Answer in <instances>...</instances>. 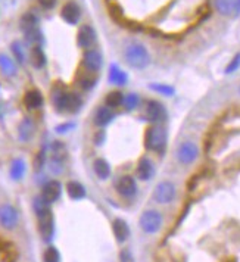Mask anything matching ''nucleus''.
<instances>
[{
    "label": "nucleus",
    "instance_id": "1",
    "mask_svg": "<svg viewBox=\"0 0 240 262\" xmlns=\"http://www.w3.org/2000/svg\"><path fill=\"white\" fill-rule=\"evenodd\" d=\"M34 209H36L37 218H38V231L45 242H50L55 234V221L52 209L49 208V203L40 196L34 201Z\"/></svg>",
    "mask_w": 240,
    "mask_h": 262
},
{
    "label": "nucleus",
    "instance_id": "2",
    "mask_svg": "<svg viewBox=\"0 0 240 262\" xmlns=\"http://www.w3.org/2000/svg\"><path fill=\"white\" fill-rule=\"evenodd\" d=\"M167 143H168V133L161 124H154L146 130L144 146L149 152L164 154L167 149Z\"/></svg>",
    "mask_w": 240,
    "mask_h": 262
},
{
    "label": "nucleus",
    "instance_id": "3",
    "mask_svg": "<svg viewBox=\"0 0 240 262\" xmlns=\"http://www.w3.org/2000/svg\"><path fill=\"white\" fill-rule=\"evenodd\" d=\"M124 59L133 70H144L150 63V55L144 45L134 41L124 50Z\"/></svg>",
    "mask_w": 240,
    "mask_h": 262
},
{
    "label": "nucleus",
    "instance_id": "4",
    "mask_svg": "<svg viewBox=\"0 0 240 262\" xmlns=\"http://www.w3.org/2000/svg\"><path fill=\"white\" fill-rule=\"evenodd\" d=\"M52 102L59 112H77L83 106V99L77 93H70L65 90H55Z\"/></svg>",
    "mask_w": 240,
    "mask_h": 262
},
{
    "label": "nucleus",
    "instance_id": "5",
    "mask_svg": "<svg viewBox=\"0 0 240 262\" xmlns=\"http://www.w3.org/2000/svg\"><path fill=\"white\" fill-rule=\"evenodd\" d=\"M164 224V216L156 209H146L143 214L140 215L139 226L147 234H155L161 230Z\"/></svg>",
    "mask_w": 240,
    "mask_h": 262
},
{
    "label": "nucleus",
    "instance_id": "6",
    "mask_svg": "<svg viewBox=\"0 0 240 262\" xmlns=\"http://www.w3.org/2000/svg\"><path fill=\"white\" fill-rule=\"evenodd\" d=\"M177 196V187L174 183H171L168 180H164L161 183H158L154 190V201L161 205H168Z\"/></svg>",
    "mask_w": 240,
    "mask_h": 262
},
{
    "label": "nucleus",
    "instance_id": "7",
    "mask_svg": "<svg viewBox=\"0 0 240 262\" xmlns=\"http://www.w3.org/2000/svg\"><path fill=\"white\" fill-rule=\"evenodd\" d=\"M199 146L194 143V142H183V143L177 147V152H176V158L177 161L180 162L181 165H192L198 161L199 158Z\"/></svg>",
    "mask_w": 240,
    "mask_h": 262
},
{
    "label": "nucleus",
    "instance_id": "8",
    "mask_svg": "<svg viewBox=\"0 0 240 262\" xmlns=\"http://www.w3.org/2000/svg\"><path fill=\"white\" fill-rule=\"evenodd\" d=\"M144 112H146V118L154 124H161L168 118L167 107L164 106V103H161L159 100H149L146 103Z\"/></svg>",
    "mask_w": 240,
    "mask_h": 262
},
{
    "label": "nucleus",
    "instance_id": "9",
    "mask_svg": "<svg viewBox=\"0 0 240 262\" xmlns=\"http://www.w3.org/2000/svg\"><path fill=\"white\" fill-rule=\"evenodd\" d=\"M96 30L92 25L84 24L78 28V33H77V45H78V48L84 49V50L93 49V46L96 45Z\"/></svg>",
    "mask_w": 240,
    "mask_h": 262
},
{
    "label": "nucleus",
    "instance_id": "10",
    "mask_svg": "<svg viewBox=\"0 0 240 262\" xmlns=\"http://www.w3.org/2000/svg\"><path fill=\"white\" fill-rule=\"evenodd\" d=\"M18 220H19L18 211L13 208L12 205H9V203L0 205V226L3 228L13 230L18 226Z\"/></svg>",
    "mask_w": 240,
    "mask_h": 262
},
{
    "label": "nucleus",
    "instance_id": "11",
    "mask_svg": "<svg viewBox=\"0 0 240 262\" xmlns=\"http://www.w3.org/2000/svg\"><path fill=\"white\" fill-rule=\"evenodd\" d=\"M60 18L68 25H77L81 19V8L77 2L70 0L60 9Z\"/></svg>",
    "mask_w": 240,
    "mask_h": 262
},
{
    "label": "nucleus",
    "instance_id": "12",
    "mask_svg": "<svg viewBox=\"0 0 240 262\" xmlns=\"http://www.w3.org/2000/svg\"><path fill=\"white\" fill-rule=\"evenodd\" d=\"M115 189L125 199H132L137 194V183L132 176H121L120 179L115 181Z\"/></svg>",
    "mask_w": 240,
    "mask_h": 262
},
{
    "label": "nucleus",
    "instance_id": "13",
    "mask_svg": "<svg viewBox=\"0 0 240 262\" xmlns=\"http://www.w3.org/2000/svg\"><path fill=\"white\" fill-rule=\"evenodd\" d=\"M83 65L90 74H96L100 71L102 65H103V56L97 49H89L85 50L83 55Z\"/></svg>",
    "mask_w": 240,
    "mask_h": 262
},
{
    "label": "nucleus",
    "instance_id": "14",
    "mask_svg": "<svg viewBox=\"0 0 240 262\" xmlns=\"http://www.w3.org/2000/svg\"><path fill=\"white\" fill-rule=\"evenodd\" d=\"M156 169L154 162L149 159V158H140L139 162H137V167H136V177L140 180V181H147V180L154 179Z\"/></svg>",
    "mask_w": 240,
    "mask_h": 262
},
{
    "label": "nucleus",
    "instance_id": "15",
    "mask_svg": "<svg viewBox=\"0 0 240 262\" xmlns=\"http://www.w3.org/2000/svg\"><path fill=\"white\" fill-rule=\"evenodd\" d=\"M62 194V186L58 180H50L48 181L45 186H43V190H41V198L50 205V203L56 202Z\"/></svg>",
    "mask_w": 240,
    "mask_h": 262
},
{
    "label": "nucleus",
    "instance_id": "16",
    "mask_svg": "<svg viewBox=\"0 0 240 262\" xmlns=\"http://www.w3.org/2000/svg\"><path fill=\"white\" fill-rule=\"evenodd\" d=\"M115 118V114H114V111L111 109L109 106H99L96 109V112H95V117H93V121H95V124H96L97 127H100V128H103V127H106L109 125L112 121Z\"/></svg>",
    "mask_w": 240,
    "mask_h": 262
},
{
    "label": "nucleus",
    "instance_id": "17",
    "mask_svg": "<svg viewBox=\"0 0 240 262\" xmlns=\"http://www.w3.org/2000/svg\"><path fill=\"white\" fill-rule=\"evenodd\" d=\"M112 231H114V236L117 238L118 243H124L125 240H128L130 237V227L127 224V221L121 220V218H117L114 220L112 223Z\"/></svg>",
    "mask_w": 240,
    "mask_h": 262
},
{
    "label": "nucleus",
    "instance_id": "18",
    "mask_svg": "<svg viewBox=\"0 0 240 262\" xmlns=\"http://www.w3.org/2000/svg\"><path fill=\"white\" fill-rule=\"evenodd\" d=\"M108 81L109 84H112V85H118V87H121V85H125V84H127V81H128V75H127V72L122 71L117 63H112V65L109 67Z\"/></svg>",
    "mask_w": 240,
    "mask_h": 262
},
{
    "label": "nucleus",
    "instance_id": "19",
    "mask_svg": "<svg viewBox=\"0 0 240 262\" xmlns=\"http://www.w3.org/2000/svg\"><path fill=\"white\" fill-rule=\"evenodd\" d=\"M30 63L36 68V70H41L46 67L48 63V58H46V53L43 52V49L40 45L33 46L30 49Z\"/></svg>",
    "mask_w": 240,
    "mask_h": 262
},
{
    "label": "nucleus",
    "instance_id": "20",
    "mask_svg": "<svg viewBox=\"0 0 240 262\" xmlns=\"http://www.w3.org/2000/svg\"><path fill=\"white\" fill-rule=\"evenodd\" d=\"M237 0H214V8L221 16H231L236 13Z\"/></svg>",
    "mask_w": 240,
    "mask_h": 262
},
{
    "label": "nucleus",
    "instance_id": "21",
    "mask_svg": "<svg viewBox=\"0 0 240 262\" xmlns=\"http://www.w3.org/2000/svg\"><path fill=\"white\" fill-rule=\"evenodd\" d=\"M34 122L30 118H24L21 121L19 127H18V137L21 142H28L33 136H34Z\"/></svg>",
    "mask_w": 240,
    "mask_h": 262
},
{
    "label": "nucleus",
    "instance_id": "22",
    "mask_svg": "<svg viewBox=\"0 0 240 262\" xmlns=\"http://www.w3.org/2000/svg\"><path fill=\"white\" fill-rule=\"evenodd\" d=\"M43 95L38 90H28L24 96V105L28 109H38L43 105Z\"/></svg>",
    "mask_w": 240,
    "mask_h": 262
},
{
    "label": "nucleus",
    "instance_id": "23",
    "mask_svg": "<svg viewBox=\"0 0 240 262\" xmlns=\"http://www.w3.org/2000/svg\"><path fill=\"white\" fill-rule=\"evenodd\" d=\"M93 171L97 176V179L100 180H108L111 177V165L106 159L103 158H97L96 161L93 162Z\"/></svg>",
    "mask_w": 240,
    "mask_h": 262
},
{
    "label": "nucleus",
    "instance_id": "24",
    "mask_svg": "<svg viewBox=\"0 0 240 262\" xmlns=\"http://www.w3.org/2000/svg\"><path fill=\"white\" fill-rule=\"evenodd\" d=\"M67 147L62 142H53L52 147H50V161H55V162H60L63 164L65 159H67Z\"/></svg>",
    "mask_w": 240,
    "mask_h": 262
},
{
    "label": "nucleus",
    "instance_id": "25",
    "mask_svg": "<svg viewBox=\"0 0 240 262\" xmlns=\"http://www.w3.org/2000/svg\"><path fill=\"white\" fill-rule=\"evenodd\" d=\"M67 193L72 201H81L85 198V187L78 181H70L67 184Z\"/></svg>",
    "mask_w": 240,
    "mask_h": 262
},
{
    "label": "nucleus",
    "instance_id": "26",
    "mask_svg": "<svg viewBox=\"0 0 240 262\" xmlns=\"http://www.w3.org/2000/svg\"><path fill=\"white\" fill-rule=\"evenodd\" d=\"M19 27L23 30V33H27V31H31V30H36L38 28V18H37L34 13L31 12H25L21 19H19Z\"/></svg>",
    "mask_w": 240,
    "mask_h": 262
},
{
    "label": "nucleus",
    "instance_id": "27",
    "mask_svg": "<svg viewBox=\"0 0 240 262\" xmlns=\"http://www.w3.org/2000/svg\"><path fill=\"white\" fill-rule=\"evenodd\" d=\"M0 71L6 77H13L16 74V65L8 55L0 53Z\"/></svg>",
    "mask_w": 240,
    "mask_h": 262
},
{
    "label": "nucleus",
    "instance_id": "28",
    "mask_svg": "<svg viewBox=\"0 0 240 262\" xmlns=\"http://www.w3.org/2000/svg\"><path fill=\"white\" fill-rule=\"evenodd\" d=\"M25 169H27V165H25L24 159L16 158L12 162V165H11V177H12V180L18 181V180L23 179L25 174Z\"/></svg>",
    "mask_w": 240,
    "mask_h": 262
},
{
    "label": "nucleus",
    "instance_id": "29",
    "mask_svg": "<svg viewBox=\"0 0 240 262\" xmlns=\"http://www.w3.org/2000/svg\"><path fill=\"white\" fill-rule=\"evenodd\" d=\"M124 96L121 92H111L106 95V99H105V103H106V106H109L111 109H115V107H120L122 106V103H124Z\"/></svg>",
    "mask_w": 240,
    "mask_h": 262
},
{
    "label": "nucleus",
    "instance_id": "30",
    "mask_svg": "<svg viewBox=\"0 0 240 262\" xmlns=\"http://www.w3.org/2000/svg\"><path fill=\"white\" fill-rule=\"evenodd\" d=\"M139 103H140V96L139 95L130 93V95L124 96V103H122V106L125 107V111L133 112L136 107L139 106Z\"/></svg>",
    "mask_w": 240,
    "mask_h": 262
},
{
    "label": "nucleus",
    "instance_id": "31",
    "mask_svg": "<svg viewBox=\"0 0 240 262\" xmlns=\"http://www.w3.org/2000/svg\"><path fill=\"white\" fill-rule=\"evenodd\" d=\"M150 89L156 92L158 95H162V96H172L176 93V89L172 87V85H169V84H159V83H154L150 84Z\"/></svg>",
    "mask_w": 240,
    "mask_h": 262
},
{
    "label": "nucleus",
    "instance_id": "32",
    "mask_svg": "<svg viewBox=\"0 0 240 262\" xmlns=\"http://www.w3.org/2000/svg\"><path fill=\"white\" fill-rule=\"evenodd\" d=\"M43 261L45 262H60L59 250L55 246H49L48 249L43 253Z\"/></svg>",
    "mask_w": 240,
    "mask_h": 262
},
{
    "label": "nucleus",
    "instance_id": "33",
    "mask_svg": "<svg viewBox=\"0 0 240 262\" xmlns=\"http://www.w3.org/2000/svg\"><path fill=\"white\" fill-rule=\"evenodd\" d=\"M25 34V40H27V43L28 45H31V48L33 46H37L40 41H41V33H40V30L36 28V30H31V31H27L24 33Z\"/></svg>",
    "mask_w": 240,
    "mask_h": 262
},
{
    "label": "nucleus",
    "instance_id": "34",
    "mask_svg": "<svg viewBox=\"0 0 240 262\" xmlns=\"http://www.w3.org/2000/svg\"><path fill=\"white\" fill-rule=\"evenodd\" d=\"M11 49H12V53L13 56H15V59H16V62H18V63H24L25 53L23 45H21L19 41H13L12 45H11Z\"/></svg>",
    "mask_w": 240,
    "mask_h": 262
},
{
    "label": "nucleus",
    "instance_id": "35",
    "mask_svg": "<svg viewBox=\"0 0 240 262\" xmlns=\"http://www.w3.org/2000/svg\"><path fill=\"white\" fill-rule=\"evenodd\" d=\"M240 68V53H236L231 60L228 62V65L226 67V74H233V72H236Z\"/></svg>",
    "mask_w": 240,
    "mask_h": 262
},
{
    "label": "nucleus",
    "instance_id": "36",
    "mask_svg": "<svg viewBox=\"0 0 240 262\" xmlns=\"http://www.w3.org/2000/svg\"><path fill=\"white\" fill-rule=\"evenodd\" d=\"M120 262H136L134 259V255L130 249H122L120 252Z\"/></svg>",
    "mask_w": 240,
    "mask_h": 262
},
{
    "label": "nucleus",
    "instance_id": "37",
    "mask_svg": "<svg viewBox=\"0 0 240 262\" xmlns=\"http://www.w3.org/2000/svg\"><path fill=\"white\" fill-rule=\"evenodd\" d=\"M45 161H46V152L41 150L38 152L36 156V161H34V165H36V169H41L43 165H45Z\"/></svg>",
    "mask_w": 240,
    "mask_h": 262
},
{
    "label": "nucleus",
    "instance_id": "38",
    "mask_svg": "<svg viewBox=\"0 0 240 262\" xmlns=\"http://www.w3.org/2000/svg\"><path fill=\"white\" fill-rule=\"evenodd\" d=\"M37 2H38V5H40L43 9L49 11V9H53V8L56 6V2H58V0H37Z\"/></svg>",
    "mask_w": 240,
    "mask_h": 262
},
{
    "label": "nucleus",
    "instance_id": "39",
    "mask_svg": "<svg viewBox=\"0 0 240 262\" xmlns=\"http://www.w3.org/2000/svg\"><path fill=\"white\" fill-rule=\"evenodd\" d=\"M95 84H96V78H90V77H87V78H83V80H81V87H83L84 90H90V89H93V87H95Z\"/></svg>",
    "mask_w": 240,
    "mask_h": 262
},
{
    "label": "nucleus",
    "instance_id": "40",
    "mask_svg": "<svg viewBox=\"0 0 240 262\" xmlns=\"http://www.w3.org/2000/svg\"><path fill=\"white\" fill-rule=\"evenodd\" d=\"M72 128H74V124H72V122H65V124H62V125H58V127H56V131L62 134V133H68V131L72 130Z\"/></svg>",
    "mask_w": 240,
    "mask_h": 262
},
{
    "label": "nucleus",
    "instance_id": "41",
    "mask_svg": "<svg viewBox=\"0 0 240 262\" xmlns=\"http://www.w3.org/2000/svg\"><path fill=\"white\" fill-rule=\"evenodd\" d=\"M103 142H105V131L100 130L99 133L96 134V139H95V143L97 144V146H100V144H103Z\"/></svg>",
    "mask_w": 240,
    "mask_h": 262
},
{
    "label": "nucleus",
    "instance_id": "42",
    "mask_svg": "<svg viewBox=\"0 0 240 262\" xmlns=\"http://www.w3.org/2000/svg\"><path fill=\"white\" fill-rule=\"evenodd\" d=\"M239 93H240V87H239Z\"/></svg>",
    "mask_w": 240,
    "mask_h": 262
}]
</instances>
